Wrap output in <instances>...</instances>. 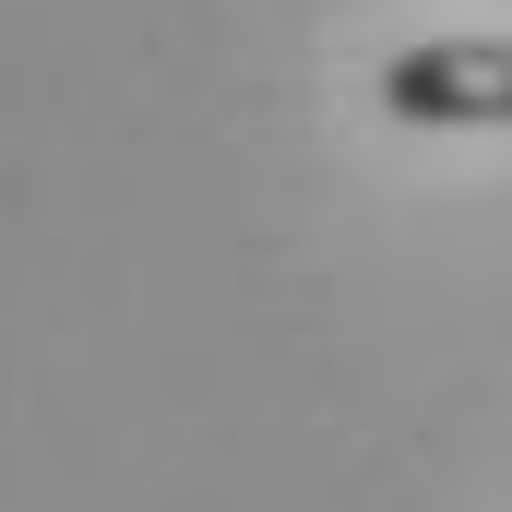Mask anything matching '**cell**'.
<instances>
[{
	"label": "cell",
	"mask_w": 512,
	"mask_h": 512,
	"mask_svg": "<svg viewBox=\"0 0 512 512\" xmlns=\"http://www.w3.org/2000/svg\"><path fill=\"white\" fill-rule=\"evenodd\" d=\"M382 108L417 131H512V48L501 36H441V48H393Z\"/></svg>",
	"instance_id": "obj_1"
}]
</instances>
